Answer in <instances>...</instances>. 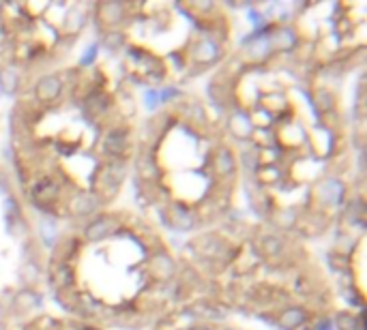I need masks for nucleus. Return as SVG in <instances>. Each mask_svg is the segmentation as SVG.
<instances>
[{
    "instance_id": "1",
    "label": "nucleus",
    "mask_w": 367,
    "mask_h": 330,
    "mask_svg": "<svg viewBox=\"0 0 367 330\" xmlns=\"http://www.w3.org/2000/svg\"><path fill=\"white\" fill-rule=\"evenodd\" d=\"M119 227V219L114 215H97L89 225H84V238L89 242H101L110 238Z\"/></svg>"
},
{
    "instance_id": "5",
    "label": "nucleus",
    "mask_w": 367,
    "mask_h": 330,
    "mask_svg": "<svg viewBox=\"0 0 367 330\" xmlns=\"http://www.w3.org/2000/svg\"><path fill=\"white\" fill-rule=\"evenodd\" d=\"M316 197L326 204V206H337L343 197V185L335 178H326L318 185L316 189Z\"/></svg>"
},
{
    "instance_id": "10",
    "label": "nucleus",
    "mask_w": 367,
    "mask_h": 330,
    "mask_svg": "<svg viewBox=\"0 0 367 330\" xmlns=\"http://www.w3.org/2000/svg\"><path fill=\"white\" fill-rule=\"evenodd\" d=\"M236 167L234 155L228 148H219V153L215 155V170L219 172V176H232Z\"/></svg>"
},
{
    "instance_id": "3",
    "label": "nucleus",
    "mask_w": 367,
    "mask_h": 330,
    "mask_svg": "<svg viewBox=\"0 0 367 330\" xmlns=\"http://www.w3.org/2000/svg\"><path fill=\"white\" fill-rule=\"evenodd\" d=\"M149 272H151V277H155V279H159V281H168V279L174 277L176 264H174V259H172L170 253L157 251V253L149 259Z\"/></svg>"
},
{
    "instance_id": "8",
    "label": "nucleus",
    "mask_w": 367,
    "mask_h": 330,
    "mask_svg": "<svg viewBox=\"0 0 367 330\" xmlns=\"http://www.w3.org/2000/svg\"><path fill=\"white\" fill-rule=\"evenodd\" d=\"M125 14H127L125 5H119V3H112V5L108 3V5H101L99 7V20H104L108 26L119 24L125 18Z\"/></svg>"
},
{
    "instance_id": "2",
    "label": "nucleus",
    "mask_w": 367,
    "mask_h": 330,
    "mask_svg": "<svg viewBox=\"0 0 367 330\" xmlns=\"http://www.w3.org/2000/svg\"><path fill=\"white\" fill-rule=\"evenodd\" d=\"M104 148L108 155H112L114 161H123L127 150H129V131L123 127H114L108 131L106 140H104Z\"/></svg>"
},
{
    "instance_id": "14",
    "label": "nucleus",
    "mask_w": 367,
    "mask_h": 330,
    "mask_svg": "<svg viewBox=\"0 0 367 330\" xmlns=\"http://www.w3.org/2000/svg\"><path fill=\"white\" fill-rule=\"evenodd\" d=\"M223 330H232V328H223Z\"/></svg>"
},
{
    "instance_id": "11",
    "label": "nucleus",
    "mask_w": 367,
    "mask_h": 330,
    "mask_svg": "<svg viewBox=\"0 0 367 330\" xmlns=\"http://www.w3.org/2000/svg\"><path fill=\"white\" fill-rule=\"evenodd\" d=\"M97 52H99V46H97V43H93V46L84 52V56L80 58V65H82V67H89V65L97 58Z\"/></svg>"
},
{
    "instance_id": "13",
    "label": "nucleus",
    "mask_w": 367,
    "mask_h": 330,
    "mask_svg": "<svg viewBox=\"0 0 367 330\" xmlns=\"http://www.w3.org/2000/svg\"><path fill=\"white\" fill-rule=\"evenodd\" d=\"M0 315H3V304H0Z\"/></svg>"
},
{
    "instance_id": "4",
    "label": "nucleus",
    "mask_w": 367,
    "mask_h": 330,
    "mask_svg": "<svg viewBox=\"0 0 367 330\" xmlns=\"http://www.w3.org/2000/svg\"><path fill=\"white\" fill-rule=\"evenodd\" d=\"M104 204L101 195L97 191H82L74 197L71 202V212L78 217H91L99 210V206Z\"/></svg>"
},
{
    "instance_id": "6",
    "label": "nucleus",
    "mask_w": 367,
    "mask_h": 330,
    "mask_svg": "<svg viewBox=\"0 0 367 330\" xmlns=\"http://www.w3.org/2000/svg\"><path fill=\"white\" fill-rule=\"evenodd\" d=\"M221 56V48L213 39H202L193 48V61L200 65H213Z\"/></svg>"
},
{
    "instance_id": "7",
    "label": "nucleus",
    "mask_w": 367,
    "mask_h": 330,
    "mask_svg": "<svg viewBox=\"0 0 367 330\" xmlns=\"http://www.w3.org/2000/svg\"><path fill=\"white\" fill-rule=\"evenodd\" d=\"M35 93L41 101H54L61 93H63V82L61 78L56 76H44L37 86H35Z\"/></svg>"
},
{
    "instance_id": "9",
    "label": "nucleus",
    "mask_w": 367,
    "mask_h": 330,
    "mask_svg": "<svg viewBox=\"0 0 367 330\" xmlns=\"http://www.w3.org/2000/svg\"><path fill=\"white\" fill-rule=\"evenodd\" d=\"M305 319H307V313H305L303 309H298V306L286 309V311H281V315H279L281 328H288V330L301 328V324H305Z\"/></svg>"
},
{
    "instance_id": "12",
    "label": "nucleus",
    "mask_w": 367,
    "mask_h": 330,
    "mask_svg": "<svg viewBox=\"0 0 367 330\" xmlns=\"http://www.w3.org/2000/svg\"><path fill=\"white\" fill-rule=\"evenodd\" d=\"M144 103H146L149 110H155V108L159 105V93L153 91V88H146V93H144Z\"/></svg>"
}]
</instances>
